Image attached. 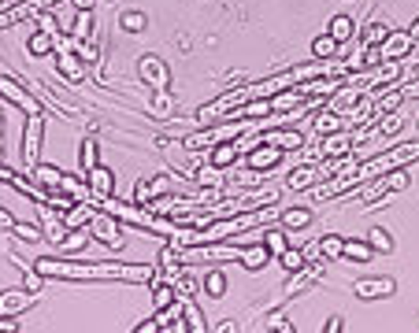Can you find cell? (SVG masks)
Listing matches in <instances>:
<instances>
[{"instance_id":"1","label":"cell","mask_w":419,"mask_h":333,"mask_svg":"<svg viewBox=\"0 0 419 333\" xmlns=\"http://www.w3.org/2000/svg\"><path fill=\"white\" fill-rule=\"evenodd\" d=\"M45 278H71V282H130V285H156L160 271L153 263H71V260H45L34 263Z\"/></svg>"},{"instance_id":"2","label":"cell","mask_w":419,"mask_h":333,"mask_svg":"<svg viewBox=\"0 0 419 333\" xmlns=\"http://www.w3.org/2000/svg\"><path fill=\"white\" fill-rule=\"evenodd\" d=\"M408 163H419V141H404V145H393V148H386V152L371 156L368 163L357 167V181L364 186V181L382 178V174H390L397 167H408Z\"/></svg>"},{"instance_id":"3","label":"cell","mask_w":419,"mask_h":333,"mask_svg":"<svg viewBox=\"0 0 419 333\" xmlns=\"http://www.w3.org/2000/svg\"><path fill=\"white\" fill-rule=\"evenodd\" d=\"M245 249L227 241H212V244H182L178 263H241Z\"/></svg>"},{"instance_id":"4","label":"cell","mask_w":419,"mask_h":333,"mask_svg":"<svg viewBox=\"0 0 419 333\" xmlns=\"http://www.w3.org/2000/svg\"><path fill=\"white\" fill-rule=\"evenodd\" d=\"M0 100H4L8 107H19L23 115H45V107L34 100V93H30L23 82L8 78V74H0Z\"/></svg>"},{"instance_id":"5","label":"cell","mask_w":419,"mask_h":333,"mask_svg":"<svg viewBox=\"0 0 419 333\" xmlns=\"http://www.w3.org/2000/svg\"><path fill=\"white\" fill-rule=\"evenodd\" d=\"M93 233V241H101V244H108V249H123V222L115 219L112 211H93V219L85 222Z\"/></svg>"},{"instance_id":"6","label":"cell","mask_w":419,"mask_h":333,"mask_svg":"<svg viewBox=\"0 0 419 333\" xmlns=\"http://www.w3.org/2000/svg\"><path fill=\"white\" fill-rule=\"evenodd\" d=\"M41 137H45V115H26V126H23V163H26V170L37 167Z\"/></svg>"},{"instance_id":"7","label":"cell","mask_w":419,"mask_h":333,"mask_svg":"<svg viewBox=\"0 0 419 333\" xmlns=\"http://www.w3.org/2000/svg\"><path fill=\"white\" fill-rule=\"evenodd\" d=\"M85 181H89V204H96V208H104V200H112V192H115V174L108 167H101L96 163L89 174H85Z\"/></svg>"},{"instance_id":"8","label":"cell","mask_w":419,"mask_h":333,"mask_svg":"<svg viewBox=\"0 0 419 333\" xmlns=\"http://www.w3.org/2000/svg\"><path fill=\"white\" fill-rule=\"evenodd\" d=\"M137 74H142V82L145 85H153V89L160 93V89H167V82H171V71H167V63L160 60V56H142L137 60Z\"/></svg>"},{"instance_id":"9","label":"cell","mask_w":419,"mask_h":333,"mask_svg":"<svg viewBox=\"0 0 419 333\" xmlns=\"http://www.w3.org/2000/svg\"><path fill=\"white\" fill-rule=\"evenodd\" d=\"M37 296L41 293H34V289H4L0 293V315H23V311H30L37 304Z\"/></svg>"},{"instance_id":"10","label":"cell","mask_w":419,"mask_h":333,"mask_svg":"<svg viewBox=\"0 0 419 333\" xmlns=\"http://www.w3.org/2000/svg\"><path fill=\"white\" fill-rule=\"evenodd\" d=\"M260 141L278 145L282 152H293V148H305V134L293 126H267V130H260Z\"/></svg>"},{"instance_id":"11","label":"cell","mask_w":419,"mask_h":333,"mask_svg":"<svg viewBox=\"0 0 419 333\" xmlns=\"http://www.w3.org/2000/svg\"><path fill=\"white\" fill-rule=\"evenodd\" d=\"M412 48H416V41H412L408 30H390L386 41L379 45V60H404Z\"/></svg>"},{"instance_id":"12","label":"cell","mask_w":419,"mask_h":333,"mask_svg":"<svg viewBox=\"0 0 419 333\" xmlns=\"http://www.w3.org/2000/svg\"><path fill=\"white\" fill-rule=\"evenodd\" d=\"M352 293H357V300H386L397 293V282L393 278H360Z\"/></svg>"},{"instance_id":"13","label":"cell","mask_w":419,"mask_h":333,"mask_svg":"<svg viewBox=\"0 0 419 333\" xmlns=\"http://www.w3.org/2000/svg\"><path fill=\"white\" fill-rule=\"evenodd\" d=\"M352 148H357V134L338 130V134H327V137H323V145H319V156H323V159H341V156H352Z\"/></svg>"},{"instance_id":"14","label":"cell","mask_w":419,"mask_h":333,"mask_svg":"<svg viewBox=\"0 0 419 333\" xmlns=\"http://www.w3.org/2000/svg\"><path fill=\"white\" fill-rule=\"evenodd\" d=\"M282 163V148L278 145H267V141H260L253 148V152H245V167H253V170H271V167H278Z\"/></svg>"},{"instance_id":"15","label":"cell","mask_w":419,"mask_h":333,"mask_svg":"<svg viewBox=\"0 0 419 333\" xmlns=\"http://www.w3.org/2000/svg\"><path fill=\"white\" fill-rule=\"evenodd\" d=\"M41 230H45V237L49 241H63V237H67V222H63V211H56V208H52V204H41Z\"/></svg>"},{"instance_id":"16","label":"cell","mask_w":419,"mask_h":333,"mask_svg":"<svg viewBox=\"0 0 419 333\" xmlns=\"http://www.w3.org/2000/svg\"><path fill=\"white\" fill-rule=\"evenodd\" d=\"M238 156H241V145H238V141H223V145L212 148V167L230 170L234 163H238Z\"/></svg>"},{"instance_id":"17","label":"cell","mask_w":419,"mask_h":333,"mask_svg":"<svg viewBox=\"0 0 419 333\" xmlns=\"http://www.w3.org/2000/svg\"><path fill=\"white\" fill-rule=\"evenodd\" d=\"M267 260H271V252H267V244H264V241L245 244V255H241V267H245V271H264Z\"/></svg>"},{"instance_id":"18","label":"cell","mask_w":419,"mask_h":333,"mask_svg":"<svg viewBox=\"0 0 419 333\" xmlns=\"http://www.w3.org/2000/svg\"><path fill=\"white\" fill-rule=\"evenodd\" d=\"M300 104H305V96H300L297 85H289V89H282V93L271 96V111H275V115H278V111H297ZM297 115H300V111H297Z\"/></svg>"},{"instance_id":"19","label":"cell","mask_w":419,"mask_h":333,"mask_svg":"<svg viewBox=\"0 0 419 333\" xmlns=\"http://www.w3.org/2000/svg\"><path fill=\"white\" fill-rule=\"evenodd\" d=\"M26 174L34 178L37 186H45V189H60V181H63V170L52 167V163H37V167H30Z\"/></svg>"},{"instance_id":"20","label":"cell","mask_w":419,"mask_h":333,"mask_svg":"<svg viewBox=\"0 0 419 333\" xmlns=\"http://www.w3.org/2000/svg\"><path fill=\"white\" fill-rule=\"evenodd\" d=\"M319 178H323V170H319V167H297V170H289V189H293V192L311 189Z\"/></svg>"},{"instance_id":"21","label":"cell","mask_w":419,"mask_h":333,"mask_svg":"<svg viewBox=\"0 0 419 333\" xmlns=\"http://www.w3.org/2000/svg\"><path fill=\"white\" fill-rule=\"evenodd\" d=\"M316 130L319 134H338V130H345V115H338V111H330V107H319V115H316Z\"/></svg>"},{"instance_id":"22","label":"cell","mask_w":419,"mask_h":333,"mask_svg":"<svg viewBox=\"0 0 419 333\" xmlns=\"http://www.w3.org/2000/svg\"><path fill=\"white\" fill-rule=\"evenodd\" d=\"M264 244H267V252H271V260H278V255L289 249L286 226H282V222H278V226H267V230H264Z\"/></svg>"},{"instance_id":"23","label":"cell","mask_w":419,"mask_h":333,"mask_svg":"<svg viewBox=\"0 0 419 333\" xmlns=\"http://www.w3.org/2000/svg\"><path fill=\"white\" fill-rule=\"evenodd\" d=\"M327 34L338 41V45H345V41H352V34H357V23H352L349 15H334L330 19V26H327Z\"/></svg>"},{"instance_id":"24","label":"cell","mask_w":419,"mask_h":333,"mask_svg":"<svg viewBox=\"0 0 419 333\" xmlns=\"http://www.w3.org/2000/svg\"><path fill=\"white\" fill-rule=\"evenodd\" d=\"M341 249H345V237H338V233H327V237H319L316 244V252H319V260H341Z\"/></svg>"},{"instance_id":"25","label":"cell","mask_w":419,"mask_h":333,"mask_svg":"<svg viewBox=\"0 0 419 333\" xmlns=\"http://www.w3.org/2000/svg\"><path fill=\"white\" fill-rule=\"evenodd\" d=\"M341 260H352V263H368L375 260V249L368 241H349L345 237V249H341Z\"/></svg>"},{"instance_id":"26","label":"cell","mask_w":419,"mask_h":333,"mask_svg":"<svg viewBox=\"0 0 419 333\" xmlns=\"http://www.w3.org/2000/svg\"><path fill=\"white\" fill-rule=\"evenodd\" d=\"M338 48H341L338 41L330 37V34H323V37H316V41H311V60H338V56H341Z\"/></svg>"},{"instance_id":"27","label":"cell","mask_w":419,"mask_h":333,"mask_svg":"<svg viewBox=\"0 0 419 333\" xmlns=\"http://www.w3.org/2000/svg\"><path fill=\"white\" fill-rule=\"evenodd\" d=\"M49 12L56 15L60 34H71V30H74V19H78V8H74V4H63V0H60V4H52V8H49Z\"/></svg>"},{"instance_id":"28","label":"cell","mask_w":419,"mask_h":333,"mask_svg":"<svg viewBox=\"0 0 419 333\" xmlns=\"http://www.w3.org/2000/svg\"><path fill=\"white\" fill-rule=\"evenodd\" d=\"M93 8H78V19H74V30H71V37L74 41H89L93 37Z\"/></svg>"},{"instance_id":"29","label":"cell","mask_w":419,"mask_h":333,"mask_svg":"<svg viewBox=\"0 0 419 333\" xmlns=\"http://www.w3.org/2000/svg\"><path fill=\"white\" fill-rule=\"evenodd\" d=\"M96 156H101V148H96V141L93 137H85L82 141V148H78V170H82V178L89 174V170L96 167Z\"/></svg>"},{"instance_id":"30","label":"cell","mask_w":419,"mask_h":333,"mask_svg":"<svg viewBox=\"0 0 419 333\" xmlns=\"http://www.w3.org/2000/svg\"><path fill=\"white\" fill-rule=\"evenodd\" d=\"M278 222H282L286 230H305L308 222H311V211L308 208H289V211L278 215Z\"/></svg>"},{"instance_id":"31","label":"cell","mask_w":419,"mask_h":333,"mask_svg":"<svg viewBox=\"0 0 419 333\" xmlns=\"http://www.w3.org/2000/svg\"><path fill=\"white\" fill-rule=\"evenodd\" d=\"M182 315H186V326L193 333H208V322L200 318V311H197V304H193V296H182Z\"/></svg>"},{"instance_id":"32","label":"cell","mask_w":419,"mask_h":333,"mask_svg":"<svg viewBox=\"0 0 419 333\" xmlns=\"http://www.w3.org/2000/svg\"><path fill=\"white\" fill-rule=\"evenodd\" d=\"M89 241H93L89 226H78V230H71L67 237L60 241V249H63V252H82V249H85V244H89Z\"/></svg>"},{"instance_id":"33","label":"cell","mask_w":419,"mask_h":333,"mask_svg":"<svg viewBox=\"0 0 419 333\" xmlns=\"http://www.w3.org/2000/svg\"><path fill=\"white\" fill-rule=\"evenodd\" d=\"M30 52H34V56H49V52H56V37L45 34V30L30 34Z\"/></svg>"},{"instance_id":"34","label":"cell","mask_w":419,"mask_h":333,"mask_svg":"<svg viewBox=\"0 0 419 333\" xmlns=\"http://www.w3.org/2000/svg\"><path fill=\"white\" fill-rule=\"evenodd\" d=\"M401 126H404V115H401V111H393V115L386 111V115H382V123H379V126H371V137H375V134L390 137V134H397V130H401Z\"/></svg>"},{"instance_id":"35","label":"cell","mask_w":419,"mask_h":333,"mask_svg":"<svg viewBox=\"0 0 419 333\" xmlns=\"http://www.w3.org/2000/svg\"><path fill=\"white\" fill-rule=\"evenodd\" d=\"M368 244H371L375 252H386V255L393 252V237H390V233H386L382 226H371V230H368Z\"/></svg>"},{"instance_id":"36","label":"cell","mask_w":419,"mask_h":333,"mask_svg":"<svg viewBox=\"0 0 419 333\" xmlns=\"http://www.w3.org/2000/svg\"><path fill=\"white\" fill-rule=\"evenodd\" d=\"M15 237L19 241H41V237H45V230H41V222H15Z\"/></svg>"},{"instance_id":"37","label":"cell","mask_w":419,"mask_h":333,"mask_svg":"<svg viewBox=\"0 0 419 333\" xmlns=\"http://www.w3.org/2000/svg\"><path fill=\"white\" fill-rule=\"evenodd\" d=\"M278 263H282V267H286V271H289V274H293V271H300V267H305L308 260H305V252H300V249H286L282 255H278Z\"/></svg>"},{"instance_id":"38","label":"cell","mask_w":419,"mask_h":333,"mask_svg":"<svg viewBox=\"0 0 419 333\" xmlns=\"http://www.w3.org/2000/svg\"><path fill=\"white\" fill-rule=\"evenodd\" d=\"M386 34H390V26H386V23H371L368 30H364V41H368L371 48H379L386 41Z\"/></svg>"},{"instance_id":"39","label":"cell","mask_w":419,"mask_h":333,"mask_svg":"<svg viewBox=\"0 0 419 333\" xmlns=\"http://www.w3.org/2000/svg\"><path fill=\"white\" fill-rule=\"evenodd\" d=\"M34 23H37V30H45V34L60 37V23H56V15H52L49 8H45V12H37V15H34Z\"/></svg>"},{"instance_id":"40","label":"cell","mask_w":419,"mask_h":333,"mask_svg":"<svg viewBox=\"0 0 419 333\" xmlns=\"http://www.w3.org/2000/svg\"><path fill=\"white\" fill-rule=\"evenodd\" d=\"M382 181H386V189H390V192L408 189V174H404V167H397V170H390V174H382Z\"/></svg>"},{"instance_id":"41","label":"cell","mask_w":419,"mask_h":333,"mask_svg":"<svg viewBox=\"0 0 419 333\" xmlns=\"http://www.w3.org/2000/svg\"><path fill=\"white\" fill-rule=\"evenodd\" d=\"M175 296H178V293H175V282H171V285H156V300H153V307H156V311H160V307H167Z\"/></svg>"},{"instance_id":"42","label":"cell","mask_w":419,"mask_h":333,"mask_svg":"<svg viewBox=\"0 0 419 333\" xmlns=\"http://www.w3.org/2000/svg\"><path fill=\"white\" fill-rule=\"evenodd\" d=\"M204 293H208V296H223V293H227V282H223L219 271L208 274V282H204Z\"/></svg>"},{"instance_id":"43","label":"cell","mask_w":419,"mask_h":333,"mask_svg":"<svg viewBox=\"0 0 419 333\" xmlns=\"http://www.w3.org/2000/svg\"><path fill=\"white\" fill-rule=\"evenodd\" d=\"M267 330H278V333H293V322H286L282 311H275L271 318H267Z\"/></svg>"},{"instance_id":"44","label":"cell","mask_w":419,"mask_h":333,"mask_svg":"<svg viewBox=\"0 0 419 333\" xmlns=\"http://www.w3.org/2000/svg\"><path fill=\"white\" fill-rule=\"evenodd\" d=\"M160 330H164V326H160V318L153 315V318H145V322H137V326H134V333H160Z\"/></svg>"},{"instance_id":"45","label":"cell","mask_w":419,"mask_h":333,"mask_svg":"<svg viewBox=\"0 0 419 333\" xmlns=\"http://www.w3.org/2000/svg\"><path fill=\"white\" fill-rule=\"evenodd\" d=\"M148 197H153V186H148V181H137V189H134V204H148Z\"/></svg>"},{"instance_id":"46","label":"cell","mask_w":419,"mask_h":333,"mask_svg":"<svg viewBox=\"0 0 419 333\" xmlns=\"http://www.w3.org/2000/svg\"><path fill=\"white\" fill-rule=\"evenodd\" d=\"M123 26L137 34V30H145V15H137V12H134V15H126V19H123Z\"/></svg>"},{"instance_id":"47","label":"cell","mask_w":419,"mask_h":333,"mask_svg":"<svg viewBox=\"0 0 419 333\" xmlns=\"http://www.w3.org/2000/svg\"><path fill=\"white\" fill-rule=\"evenodd\" d=\"M0 230H15V219H12V211H4V208H0Z\"/></svg>"},{"instance_id":"48","label":"cell","mask_w":419,"mask_h":333,"mask_svg":"<svg viewBox=\"0 0 419 333\" xmlns=\"http://www.w3.org/2000/svg\"><path fill=\"white\" fill-rule=\"evenodd\" d=\"M401 93H404V100H419V78L412 85H401Z\"/></svg>"},{"instance_id":"49","label":"cell","mask_w":419,"mask_h":333,"mask_svg":"<svg viewBox=\"0 0 419 333\" xmlns=\"http://www.w3.org/2000/svg\"><path fill=\"white\" fill-rule=\"evenodd\" d=\"M148 186H153V197H164V192H167V178H153Z\"/></svg>"},{"instance_id":"50","label":"cell","mask_w":419,"mask_h":333,"mask_svg":"<svg viewBox=\"0 0 419 333\" xmlns=\"http://www.w3.org/2000/svg\"><path fill=\"white\" fill-rule=\"evenodd\" d=\"M216 330H219V333H238V330H241V322H219Z\"/></svg>"},{"instance_id":"51","label":"cell","mask_w":419,"mask_h":333,"mask_svg":"<svg viewBox=\"0 0 419 333\" xmlns=\"http://www.w3.org/2000/svg\"><path fill=\"white\" fill-rule=\"evenodd\" d=\"M4 111H8V104H0V156H4Z\"/></svg>"},{"instance_id":"52","label":"cell","mask_w":419,"mask_h":333,"mask_svg":"<svg viewBox=\"0 0 419 333\" xmlns=\"http://www.w3.org/2000/svg\"><path fill=\"white\" fill-rule=\"evenodd\" d=\"M323 333H341V318H330L327 326H323Z\"/></svg>"},{"instance_id":"53","label":"cell","mask_w":419,"mask_h":333,"mask_svg":"<svg viewBox=\"0 0 419 333\" xmlns=\"http://www.w3.org/2000/svg\"><path fill=\"white\" fill-rule=\"evenodd\" d=\"M408 34H412V41H416V45H419V19H416V26L408 30Z\"/></svg>"},{"instance_id":"54","label":"cell","mask_w":419,"mask_h":333,"mask_svg":"<svg viewBox=\"0 0 419 333\" xmlns=\"http://www.w3.org/2000/svg\"><path fill=\"white\" fill-rule=\"evenodd\" d=\"M0 4H8V0H0Z\"/></svg>"}]
</instances>
